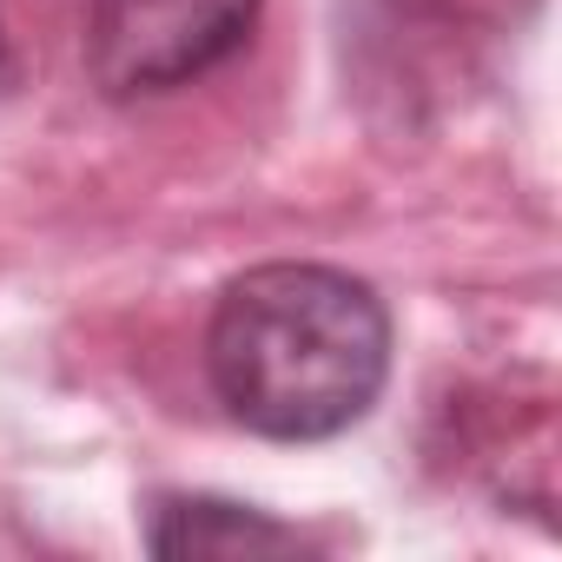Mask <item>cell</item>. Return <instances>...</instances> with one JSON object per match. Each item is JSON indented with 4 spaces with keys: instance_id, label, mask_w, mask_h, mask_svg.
<instances>
[{
    "instance_id": "cell-3",
    "label": "cell",
    "mask_w": 562,
    "mask_h": 562,
    "mask_svg": "<svg viewBox=\"0 0 562 562\" xmlns=\"http://www.w3.org/2000/svg\"><path fill=\"white\" fill-rule=\"evenodd\" d=\"M146 549L159 562H186V555H299L312 549L305 529L278 522L251 503H225V496H166L153 509Z\"/></svg>"
},
{
    "instance_id": "cell-2",
    "label": "cell",
    "mask_w": 562,
    "mask_h": 562,
    "mask_svg": "<svg viewBox=\"0 0 562 562\" xmlns=\"http://www.w3.org/2000/svg\"><path fill=\"white\" fill-rule=\"evenodd\" d=\"M258 0H87V74L106 100L172 93L245 47Z\"/></svg>"
},
{
    "instance_id": "cell-1",
    "label": "cell",
    "mask_w": 562,
    "mask_h": 562,
    "mask_svg": "<svg viewBox=\"0 0 562 562\" xmlns=\"http://www.w3.org/2000/svg\"><path fill=\"white\" fill-rule=\"evenodd\" d=\"M205 371L245 430L271 443H318L378 404L391 371V318L351 271L258 265L212 305Z\"/></svg>"
},
{
    "instance_id": "cell-4",
    "label": "cell",
    "mask_w": 562,
    "mask_h": 562,
    "mask_svg": "<svg viewBox=\"0 0 562 562\" xmlns=\"http://www.w3.org/2000/svg\"><path fill=\"white\" fill-rule=\"evenodd\" d=\"M14 80V54H8V34H0V87Z\"/></svg>"
}]
</instances>
